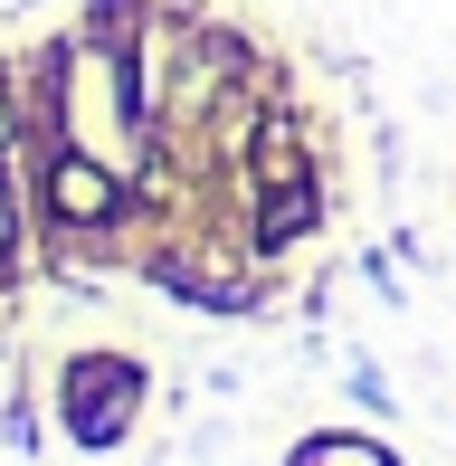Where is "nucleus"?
<instances>
[{
	"label": "nucleus",
	"instance_id": "obj_5",
	"mask_svg": "<svg viewBox=\"0 0 456 466\" xmlns=\"http://www.w3.org/2000/svg\"><path fill=\"white\" fill-rule=\"evenodd\" d=\"M285 466H400V457H390L381 438H352V429H323V438H304V448L285 457Z\"/></svg>",
	"mask_w": 456,
	"mask_h": 466
},
{
	"label": "nucleus",
	"instance_id": "obj_4",
	"mask_svg": "<svg viewBox=\"0 0 456 466\" xmlns=\"http://www.w3.org/2000/svg\"><path fill=\"white\" fill-rule=\"evenodd\" d=\"M76 38L105 48V57H143V38H153V0H86Z\"/></svg>",
	"mask_w": 456,
	"mask_h": 466
},
{
	"label": "nucleus",
	"instance_id": "obj_3",
	"mask_svg": "<svg viewBox=\"0 0 456 466\" xmlns=\"http://www.w3.org/2000/svg\"><path fill=\"white\" fill-rule=\"evenodd\" d=\"M314 219H323V181H285V190H257V258H285L295 238H314Z\"/></svg>",
	"mask_w": 456,
	"mask_h": 466
},
{
	"label": "nucleus",
	"instance_id": "obj_1",
	"mask_svg": "<svg viewBox=\"0 0 456 466\" xmlns=\"http://www.w3.org/2000/svg\"><path fill=\"white\" fill-rule=\"evenodd\" d=\"M57 419H67L76 448H124V429L143 419V362L124 352H76L57 371Z\"/></svg>",
	"mask_w": 456,
	"mask_h": 466
},
{
	"label": "nucleus",
	"instance_id": "obj_6",
	"mask_svg": "<svg viewBox=\"0 0 456 466\" xmlns=\"http://www.w3.org/2000/svg\"><path fill=\"white\" fill-rule=\"evenodd\" d=\"M29 143V115H19V67H0V162H19Z\"/></svg>",
	"mask_w": 456,
	"mask_h": 466
},
{
	"label": "nucleus",
	"instance_id": "obj_2",
	"mask_svg": "<svg viewBox=\"0 0 456 466\" xmlns=\"http://www.w3.org/2000/svg\"><path fill=\"white\" fill-rule=\"evenodd\" d=\"M124 200H134V190H124V172H105L95 153H76L67 134L38 153V209H48L57 228H114Z\"/></svg>",
	"mask_w": 456,
	"mask_h": 466
}]
</instances>
